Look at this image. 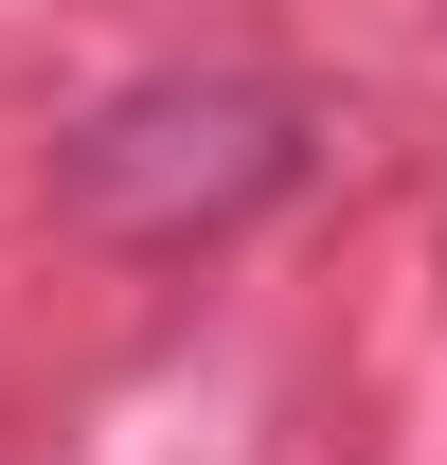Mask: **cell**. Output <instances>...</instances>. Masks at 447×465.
<instances>
[{"label":"cell","instance_id":"6da1fadb","mask_svg":"<svg viewBox=\"0 0 447 465\" xmlns=\"http://www.w3.org/2000/svg\"><path fill=\"white\" fill-rule=\"evenodd\" d=\"M304 162H323L304 90H269V72H162V90H108L55 143V215L108 232V251H197V232L304 197Z\"/></svg>","mask_w":447,"mask_h":465}]
</instances>
